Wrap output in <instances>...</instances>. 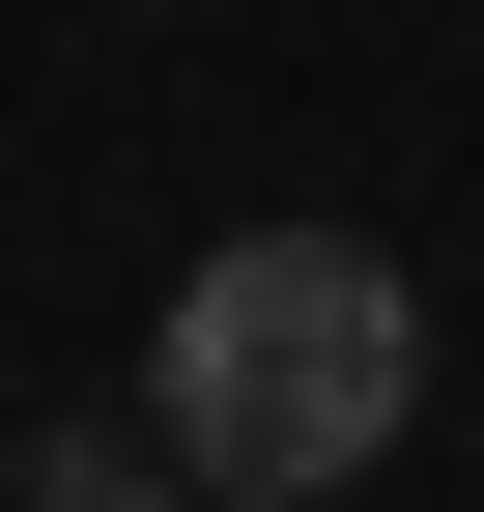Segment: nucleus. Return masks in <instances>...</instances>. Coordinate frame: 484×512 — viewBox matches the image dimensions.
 <instances>
[{"label":"nucleus","mask_w":484,"mask_h":512,"mask_svg":"<svg viewBox=\"0 0 484 512\" xmlns=\"http://www.w3.org/2000/svg\"><path fill=\"white\" fill-rule=\"evenodd\" d=\"M399 427H428V285H399L371 228H228L200 285H171V342H143V456L200 512H314V484H371Z\"/></svg>","instance_id":"nucleus-1"},{"label":"nucleus","mask_w":484,"mask_h":512,"mask_svg":"<svg viewBox=\"0 0 484 512\" xmlns=\"http://www.w3.org/2000/svg\"><path fill=\"white\" fill-rule=\"evenodd\" d=\"M0 512H200L171 456H114V427H57V456H0Z\"/></svg>","instance_id":"nucleus-2"}]
</instances>
